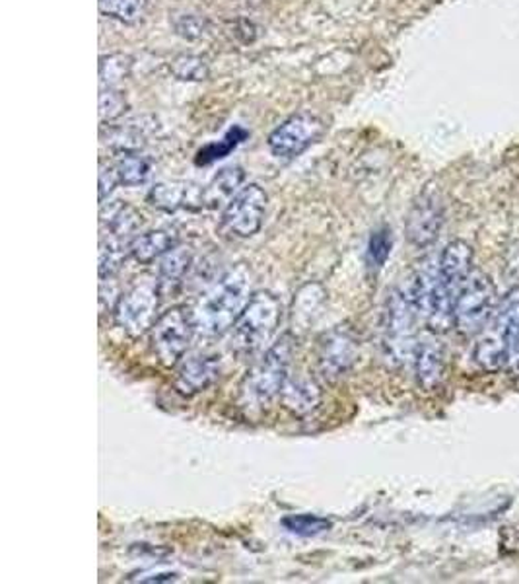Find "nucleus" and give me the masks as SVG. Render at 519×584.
I'll list each match as a JSON object with an SVG mask.
<instances>
[{
	"instance_id": "4be33fe9",
	"label": "nucleus",
	"mask_w": 519,
	"mask_h": 584,
	"mask_svg": "<svg viewBox=\"0 0 519 584\" xmlns=\"http://www.w3.org/2000/svg\"><path fill=\"white\" fill-rule=\"evenodd\" d=\"M472 359L475 363L479 364L480 369L485 371H500V369H506V363H508V348L503 343L502 335L500 333L490 332L487 335H482L477 345H475V351H472Z\"/></svg>"
},
{
	"instance_id": "2f4dec72",
	"label": "nucleus",
	"mask_w": 519,
	"mask_h": 584,
	"mask_svg": "<svg viewBox=\"0 0 519 584\" xmlns=\"http://www.w3.org/2000/svg\"><path fill=\"white\" fill-rule=\"evenodd\" d=\"M119 185L118 170L115 164L111 167H102L100 170V203H105V199L110 198L111 191Z\"/></svg>"
},
{
	"instance_id": "5701e85b",
	"label": "nucleus",
	"mask_w": 519,
	"mask_h": 584,
	"mask_svg": "<svg viewBox=\"0 0 519 584\" xmlns=\"http://www.w3.org/2000/svg\"><path fill=\"white\" fill-rule=\"evenodd\" d=\"M115 170H118L121 185L139 188V185H144V183L149 182L150 174H152V164H150L149 159H144L141 154L125 152L115 162Z\"/></svg>"
},
{
	"instance_id": "1a4fd4ad",
	"label": "nucleus",
	"mask_w": 519,
	"mask_h": 584,
	"mask_svg": "<svg viewBox=\"0 0 519 584\" xmlns=\"http://www.w3.org/2000/svg\"><path fill=\"white\" fill-rule=\"evenodd\" d=\"M323 133V119L309 111H302L286 119L283 125L276 127L275 131L268 134V149L276 159H298L299 154H304L322 139Z\"/></svg>"
},
{
	"instance_id": "6ab92c4d",
	"label": "nucleus",
	"mask_w": 519,
	"mask_h": 584,
	"mask_svg": "<svg viewBox=\"0 0 519 584\" xmlns=\"http://www.w3.org/2000/svg\"><path fill=\"white\" fill-rule=\"evenodd\" d=\"M245 180V172L240 167L224 168L214 175L213 182L205 188V209H218L228 205L230 199L236 195Z\"/></svg>"
},
{
	"instance_id": "f03ea898",
	"label": "nucleus",
	"mask_w": 519,
	"mask_h": 584,
	"mask_svg": "<svg viewBox=\"0 0 519 584\" xmlns=\"http://www.w3.org/2000/svg\"><path fill=\"white\" fill-rule=\"evenodd\" d=\"M292 351L294 341L291 335H284L253 364L240 387V403L244 410L263 411L281 397L291 371Z\"/></svg>"
},
{
	"instance_id": "4468645a",
	"label": "nucleus",
	"mask_w": 519,
	"mask_h": 584,
	"mask_svg": "<svg viewBox=\"0 0 519 584\" xmlns=\"http://www.w3.org/2000/svg\"><path fill=\"white\" fill-rule=\"evenodd\" d=\"M496 332L508 348L506 369L519 376V289L506 292L496 312Z\"/></svg>"
},
{
	"instance_id": "bb28decb",
	"label": "nucleus",
	"mask_w": 519,
	"mask_h": 584,
	"mask_svg": "<svg viewBox=\"0 0 519 584\" xmlns=\"http://www.w3.org/2000/svg\"><path fill=\"white\" fill-rule=\"evenodd\" d=\"M245 137H247V133H245L242 127L230 129L228 133H226V137H224L222 141L213 142V144H208L203 151L199 152V167H206V164H213L216 160L226 159L230 152L234 151L240 142L245 141Z\"/></svg>"
},
{
	"instance_id": "cd10ccee",
	"label": "nucleus",
	"mask_w": 519,
	"mask_h": 584,
	"mask_svg": "<svg viewBox=\"0 0 519 584\" xmlns=\"http://www.w3.org/2000/svg\"><path fill=\"white\" fill-rule=\"evenodd\" d=\"M391 248H394V236H391V230L378 229L370 236L368 242V265L372 269H381L386 265V261L391 255Z\"/></svg>"
},
{
	"instance_id": "0eeeda50",
	"label": "nucleus",
	"mask_w": 519,
	"mask_h": 584,
	"mask_svg": "<svg viewBox=\"0 0 519 584\" xmlns=\"http://www.w3.org/2000/svg\"><path fill=\"white\" fill-rule=\"evenodd\" d=\"M162 289L157 279H139L118 299L113 316L119 328L131 338H141L157 320Z\"/></svg>"
},
{
	"instance_id": "ddd939ff",
	"label": "nucleus",
	"mask_w": 519,
	"mask_h": 584,
	"mask_svg": "<svg viewBox=\"0 0 519 584\" xmlns=\"http://www.w3.org/2000/svg\"><path fill=\"white\" fill-rule=\"evenodd\" d=\"M149 203L164 213H175L180 209H205V188L187 182H160L150 190Z\"/></svg>"
},
{
	"instance_id": "c85d7f7f",
	"label": "nucleus",
	"mask_w": 519,
	"mask_h": 584,
	"mask_svg": "<svg viewBox=\"0 0 519 584\" xmlns=\"http://www.w3.org/2000/svg\"><path fill=\"white\" fill-rule=\"evenodd\" d=\"M131 57L126 56H110L103 57L100 63V79H102V88H115L121 80L125 79L129 71H131Z\"/></svg>"
},
{
	"instance_id": "9d476101",
	"label": "nucleus",
	"mask_w": 519,
	"mask_h": 584,
	"mask_svg": "<svg viewBox=\"0 0 519 584\" xmlns=\"http://www.w3.org/2000/svg\"><path fill=\"white\" fill-rule=\"evenodd\" d=\"M444 222H446V205L440 191L436 188H426L410 207L405 234L410 244L423 250L438 240Z\"/></svg>"
},
{
	"instance_id": "aec40b11",
	"label": "nucleus",
	"mask_w": 519,
	"mask_h": 584,
	"mask_svg": "<svg viewBox=\"0 0 519 584\" xmlns=\"http://www.w3.org/2000/svg\"><path fill=\"white\" fill-rule=\"evenodd\" d=\"M102 222L108 226L111 236H133L142 226V214L134 207L126 205L123 201H115L110 207L102 205Z\"/></svg>"
},
{
	"instance_id": "393cba45",
	"label": "nucleus",
	"mask_w": 519,
	"mask_h": 584,
	"mask_svg": "<svg viewBox=\"0 0 519 584\" xmlns=\"http://www.w3.org/2000/svg\"><path fill=\"white\" fill-rule=\"evenodd\" d=\"M283 526L294 536L315 537L329 532L333 528V522L319 514H288L283 518Z\"/></svg>"
},
{
	"instance_id": "2eb2a0df",
	"label": "nucleus",
	"mask_w": 519,
	"mask_h": 584,
	"mask_svg": "<svg viewBox=\"0 0 519 584\" xmlns=\"http://www.w3.org/2000/svg\"><path fill=\"white\" fill-rule=\"evenodd\" d=\"M438 273L444 284L457 296V292L472 273L471 245L464 240L449 242L438 260Z\"/></svg>"
},
{
	"instance_id": "f8f14e48",
	"label": "nucleus",
	"mask_w": 519,
	"mask_h": 584,
	"mask_svg": "<svg viewBox=\"0 0 519 584\" xmlns=\"http://www.w3.org/2000/svg\"><path fill=\"white\" fill-rule=\"evenodd\" d=\"M221 376V356L191 353L177 363L175 387L183 395H195L213 386Z\"/></svg>"
},
{
	"instance_id": "b1692460",
	"label": "nucleus",
	"mask_w": 519,
	"mask_h": 584,
	"mask_svg": "<svg viewBox=\"0 0 519 584\" xmlns=\"http://www.w3.org/2000/svg\"><path fill=\"white\" fill-rule=\"evenodd\" d=\"M126 252H129V244H123V240L118 236L102 238L100 242V279L102 281H110L118 275L119 269L125 261Z\"/></svg>"
},
{
	"instance_id": "f3484780",
	"label": "nucleus",
	"mask_w": 519,
	"mask_h": 584,
	"mask_svg": "<svg viewBox=\"0 0 519 584\" xmlns=\"http://www.w3.org/2000/svg\"><path fill=\"white\" fill-rule=\"evenodd\" d=\"M180 245V236L172 229H157L144 232L141 236L133 238L129 242V253L136 263L149 265L152 261L164 258L165 253L172 252L173 248Z\"/></svg>"
},
{
	"instance_id": "9b49d317",
	"label": "nucleus",
	"mask_w": 519,
	"mask_h": 584,
	"mask_svg": "<svg viewBox=\"0 0 519 584\" xmlns=\"http://www.w3.org/2000/svg\"><path fill=\"white\" fill-rule=\"evenodd\" d=\"M360 345L355 338V333L348 328H333L327 333H323L317 343V364L319 372L325 380L343 379L346 372L350 371L358 361Z\"/></svg>"
},
{
	"instance_id": "7ed1b4c3",
	"label": "nucleus",
	"mask_w": 519,
	"mask_h": 584,
	"mask_svg": "<svg viewBox=\"0 0 519 584\" xmlns=\"http://www.w3.org/2000/svg\"><path fill=\"white\" fill-rule=\"evenodd\" d=\"M418 320L420 314L410 301L405 286L395 289L387 299L384 322H381V333H384L381 349L387 363L401 366L415 356Z\"/></svg>"
},
{
	"instance_id": "a211bd4d",
	"label": "nucleus",
	"mask_w": 519,
	"mask_h": 584,
	"mask_svg": "<svg viewBox=\"0 0 519 584\" xmlns=\"http://www.w3.org/2000/svg\"><path fill=\"white\" fill-rule=\"evenodd\" d=\"M281 400H283L284 407L292 411L294 415H309L322 403V387L317 386L315 380L306 379V376H298V379L288 376Z\"/></svg>"
},
{
	"instance_id": "7c9ffc66",
	"label": "nucleus",
	"mask_w": 519,
	"mask_h": 584,
	"mask_svg": "<svg viewBox=\"0 0 519 584\" xmlns=\"http://www.w3.org/2000/svg\"><path fill=\"white\" fill-rule=\"evenodd\" d=\"M125 95L118 88H102L100 94V118L102 121H113L125 111Z\"/></svg>"
},
{
	"instance_id": "39448f33",
	"label": "nucleus",
	"mask_w": 519,
	"mask_h": 584,
	"mask_svg": "<svg viewBox=\"0 0 519 584\" xmlns=\"http://www.w3.org/2000/svg\"><path fill=\"white\" fill-rule=\"evenodd\" d=\"M498 312V294L490 276L482 271H472L459 289L454 304L456 328L464 335L482 332Z\"/></svg>"
},
{
	"instance_id": "412c9836",
	"label": "nucleus",
	"mask_w": 519,
	"mask_h": 584,
	"mask_svg": "<svg viewBox=\"0 0 519 584\" xmlns=\"http://www.w3.org/2000/svg\"><path fill=\"white\" fill-rule=\"evenodd\" d=\"M193 255L185 248H173L172 252L165 253L160 268H157V283L162 292L170 291L173 286L182 283L185 275L190 273Z\"/></svg>"
},
{
	"instance_id": "423d86ee",
	"label": "nucleus",
	"mask_w": 519,
	"mask_h": 584,
	"mask_svg": "<svg viewBox=\"0 0 519 584\" xmlns=\"http://www.w3.org/2000/svg\"><path fill=\"white\" fill-rule=\"evenodd\" d=\"M195 332L197 325L193 310L187 306H173L165 310L150 330V345L157 361L164 366H177L187 353Z\"/></svg>"
},
{
	"instance_id": "c756f323",
	"label": "nucleus",
	"mask_w": 519,
	"mask_h": 584,
	"mask_svg": "<svg viewBox=\"0 0 519 584\" xmlns=\"http://www.w3.org/2000/svg\"><path fill=\"white\" fill-rule=\"evenodd\" d=\"M172 72L177 79L191 80V82L208 79V67L201 57L195 56L175 57L172 63Z\"/></svg>"
},
{
	"instance_id": "a878e982",
	"label": "nucleus",
	"mask_w": 519,
	"mask_h": 584,
	"mask_svg": "<svg viewBox=\"0 0 519 584\" xmlns=\"http://www.w3.org/2000/svg\"><path fill=\"white\" fill-rule=\"evenodd\" d=\"M100 10L105 17L115 18L119 22L134 24L139 22L144 12L149 0H98Z\"/></svg>"
},
{
	"instance_id": "6e6552de",
	"label": "nucleus",
	"mask_w": 519,
	"mask_h": 584,
	"mask_svg": "<svg viewBox=\"0 0 519 584\" xmlns=\"http://www.w3.org/2000/svg\"><path fill=\"white\" fill-rule=\"evenodd\" d=\"M267 191L257 183H250L230 199L222 211V226L230 236L252 238L260 232L267 213Z\"/></svg>"
},
{
	"instance_id": "20e7f679",
	"label": "nucleus",
	"mask_w": 519,
	"mask_h": 584,
	"mask_svg": "<svg viewBox=\"0 0 519 584\" xmlns=\"http://www.w3.org/2000/svg\"><path fill=\"white\" fill-rule=\"evenodd\" d=\"M283 318V304L271 292H257L247 302L234 325V349L242 356H253L275 338Z\"/></svg>"
},
{
	"instance_id": "dca6fc26",
	"label": "nucleus",
	"mask_w": 519,
	"mask_h": 584,
	"mask_svg": "<svg viewBox=\"0 0 519 584\" xmlns=\"http://www.w3.org/2000/svg\"><path fill=\"white\" fill-rule=\"evenodd\" d=\"M413 363L420 386L425 390H436L440 386L441 380L446 376V351L441 348L440 341L434 338L418 341Z\"/></svg>"
},
{
	"instance_id": "473e14b6",
	"label": "nucleus",
	"mask_w": 519,
	"mask_h": 584,
	"mask_svg": "<svg viewBox=\"0 0 519 584\" xmlns=\"http://www.w3.org/2000/svg\"><path fill=\"white\" fill-rule=\"evenodd\" d=\"M177 573L173 571H157V573H144L139 578H131V581H141V583H172L177 581Z\"/></svg>"
},
{
	"instance_id": "f257e3e1",
	"label": "nucleus",
	"mask_w": 519,
	"mask_h": 584,
	"mask_svg": "<svg viewBox=\"0 0 519 584\" xmlns=\"http://www.w3.org/2000/svg\"><path fill=\"white\" fill-rule=\"evenodd\" d=\"M253 273L245 263L228 269L193 310L197 332L205 338H221L236 325L237 318L252 301Z\"/></svg>"
}]
</instances>
